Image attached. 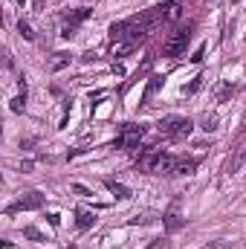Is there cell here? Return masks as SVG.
<instances>
[{"label":"cell","mask_w":246,"mask_h":249,"mask_svg":"<svg viewBox=\"0 0 246 249\" xmlns=\"http://www.w3.org/2000/svg\"><path fill=\"white\" fill-rule=\"evenodd\" d=\"M151 35V29L139 20V18H130V20H122V23H113L110 26V38L113 41H127V44H139L142 38H148Z\"/></svg>","instance_id":"6da1fadb"},{"label":"cell","mask_w":246,"mask_h":249,"mask_svg":"<svg viewBox=\"0 0 246 249\" xmlns=\"http://www.w3.org/2000/svg\"><path fill=\"white\" fill-rule=\"evenodd\" d=\"M191 38H194V23H185V26H180L177 32H171L168 35V41L162 44V55L165 58H180L185 53V47L191 44Z\"/></svg>","instance_id":"7a4b0ae2"},{"label":"cell","mask_w":246,"mask_h":249,"mask_svg":"<svg viewBox=\"0 0 246 249\" xmlns=\"http://www.w3.org/2000/svg\"><path fill=\"white\" fill-rule=\"evenodd\" d=\"M145 124H136V122H124L122 130H119V136L113 139V148H122V151H136L139 148V142H142V136H145Z\"/></svg>","instance_id":"3957f363"},{"label":"cell","mask_w":246,"mask_h":249,"mask_svg":"<svg viewBox=\"0 0 246 249\" xmlns=\"http://www.w3.org/2000/svg\"><path fill=\"white\" fill-rule=\"evenodd\" d=\"M157 130L162 136H171V139H185L191 130H194V122L185 119V116H165L157 122Z\"/></svg>","instance_id":"277c9868"},{"label":"cell","mask_w":246,"mask_h":249,"mask_svg":"<svg viewBox=\"0 0 246 249\" xmlns=\"http://www.w3.org/2000/svg\"><path fill=\"white\" fill-rule=\"evenodd\" d=\"M159 154H162L159 145H145V148H139V154H136V171H142V174H154V165H157Z\"/></svg>","instance_id":"5b68a950"},{"label":"cell","mask_w":246,"mask_h":249,"mask_svg":"<svg viewBox=\"0 0 246 249\" xmlns=\"http://www.w3.org/2000/svg\"><path fill=\"white\" fill-rule=\"evenodd\" d=\"M244 160H246V130L241 133V139L235 142V151H232V157H229V162H226V171L235 174V171L244 165Z\"/></svg>","instance_id":"8992f818"},{"label":"cell","mask_w":246,"mask_h":249,"mask_svg":"<svg viewBox=\"0 0 246 249\" xmlns=\"http://www.w3.org/2000/svg\"><path fill=\"white\" fill-rule=\"evenodd\" d=\"M44 206V194L41 191H26L9 212H18V209H23V212H32V209H41Z\"/></svg>","instance_id":"52a82bcc"},{"label":"cell","mask_w":246,"mask_h":249,"mask_svg":"<svg viewBox=\"0 0 246 249\" xmlns=\"http://www.w3.org/2000/svg\"><path fill=\"white\" fill-rule=\"evenodd\" d=\"M162 223H165V229H168V232H177V229H183L185 220L180 217V203H177V200H174V203L168 206V212L162 214Z\"/></svg>","instance_id":"ba28073f"},{"label":"cell","mask_w":246,"mask_h":249,"mask_svg":"<svg viewBox=\"0 0 246 249\" xmlns=\"http://www.w3.org/2000/svg\"><path fill=\"white\" fill-rule=\"evenodd\" d=\"M90 15H93V9H87V6H81V9H70V12H64V26L78 29V23H84Z\"/></svg>","instance_id":"9c48e42d"},{"label":"cell","mask_w":246,"mask_h":249,"mask_svg":"<svg viewBox=\"0 0 246 249\" xmlns=\"http://www.w3.org/2000/svg\"><path fill=\"white\" fill-rule=\"evenodd\" d=\"M177 171V157L174 154H159V160H157V165H154V174H165V177H171Z\"/></svg>","instance_id":"30bf717a"},{"label":"cell","mask_w":246,"mask_h":249,"mask_svg":"<svg viewBox=\"0 0 246 249\" xmlns=\"http://www.w3.org/2000/svg\"><path fill=\"white\" fill-rule=\"evenodd\" d=\"M105 186H107V191H110V194H113L116 200H130V194H133V191H130L127 186L116 183V180H105Z\"/></svg>","instance_id":"8fae6325"},{"label":"cell","mask_w":246,"mask_h":249,"mask_svg":"<svg viewBox=\"0 0 246 249\" xmlns=\"http://www.w3.org/2000/svg\"><path fill=\"white\" fill-rule=\"evenodd\" d=\"M159 87H162V75H157V72H154V75L148 78V87H145V96H142V105H148V102H151V99L157 96V90H159Z\"/></svg>","instance_id":"7c38bea8"},{"label":"cell","mask_w":246,"mask_h":249,"mask_svg":"<svg viewBox=\"0 0 246 249\" xmlns=\"http://www.w3.org/2000/svg\"><path fill=\"white\" fill-rule=\"evenodd\" d=\"M162 12H165V23H174V20H180L183 6H180V0H168V3L162 6Z\"/></svg>","instance_id":"4fadbf2b"},{"label":"cell","mask_w":246,"mask_h":249,"mask_svg":"<svg viewBox=\"0 0 246 249\" xmlns=\"http://www.w3.org/2000/svg\"><path fill=\"white\" fill-rule=\"evenodd\" d=\"M93 223H96V214L93 212H87V209H78L75 212V226L78 229H90Z\"/></svg>","instance_id":"5bb4252c"},{"label":"cell","mask_w":246,"mask_h":249,"mask_svg":"<svg viewBox=\"0 0 246 249\" xmlns=\"http://www.w3.org/2000/svg\"><path fill=\"white\" fill-rule=\"evenodd\" d=\"M194 168H197V160L194 157H177V171L174 174H194Z\"/></svg>","instance_id":"9a60e30c"},{"label":"cell","mask_w":246,"mask_h":249,"mask_svg":"<svg viewBox=\"0 0 246 249\" xmlns=\"http://www.w3.org/2000/svg\"><path fill=\"white\" fill-rule=\"evenodd\" d=\"M130 50H133V44H127V41H113V44H110V55H113V58H122Z\"/></svg>","instance_id":"2e32d148"},{"label":"cell","mask_w":246,"mask_h":249,"mask_svg":"<svg viewBox=\"0 0 246 249\" xmlns=\"http://www.w3.org/2000/svg\"><path fill=\"white\" fill-rule=\"evenodd\" d=\"M67 64H70V55H67V53H55L53 61H50V67H53V72H58V70L67 67Z\"/></svg>","instance_id":"e0dca14e"},{"label":"cell","mask_w":246,"mask_h":249,"mask_svg":"<svg viewBox=\"0 0 246 249\" xmlns=\"http://www.w3.org/2000/svg\"><path fill=\"white\" fill-rule=\"evenodd\" d=\"M200 127H203V130H209V133H211V130H217V116H214V113H206V116L200 119Z\"/></svg>","instance_id":"ac0fdd59"},{"label":"cell","mask_w":246,"mask_h":249,"mask_svg":"<svg viewBox=\"0 0 246 249\" xmlns=\"http://www.w3.org/2000/svg\"><path fill=\"white\" fill-rule=\"evenodd\" d=\"M18 32H20V38H26V41H35V32H32V26H29L26 20H20V23H18Z\"/></svg>","instance_id":"d6986e66"},{"label":"cell","mask_w":246,"mask_h":249,"mask_svg":"<svg viewBox=\"0 0 246 249\" xmlns=\"http://www.w3.org/2000/svg\"><path fill=\"white\" fill-rule=\"evenodd\" d=\"M12 110H15V113H23V110H26V93H20L18 99H12Z\"/></svg>","instance_id":"ffe728a7"},{"label":"cell","mask_w":246,"mask_h":249,"mask_svg":"<svg viewBox=\"0 0 246 249\" xmlns=\"http://www.w3.org/2000/svg\"><path fill=\"white\" fill-rule=\"evenodd\" d=\"M23 238H29V241H44V235H41L35 226H23Z\"/></svg>","instance_id":"44dd1931"},{"label":"cell","mask_w":246,"mask_h":249,"mask_svg":"<svg viewBox=\"0 0 246 249\" xmlns=\"http://www.w3.org/2000/svg\"><path fill=\"white\" fill-rule=\"evenodd\" d=\"M229 93H232V87L223 81V84L217 87V93H214V96H217V102H226V99H229Z\"/></svg>","instance_id":"7402d4cb"},{"label":"cell","mask_w":246,"mask_h":249,"mask_svg":"<svg viewBox=\"0 0 246 249\" xmlns=\"http://www.w3.org/2000/svg\"><path fill=\"white\" fill-rule=\"evenodd\" d=\"M154 220H157L154 214H142V217L136 214V217H130V223H133V226H139V223H154Z\"/></svg>","instance_id":"603a6c76"},{"label":"cell","mask_w":246,"mask_h":249,"mask_svg":"<svg viewBox=\"0 0 246 249\" xmlns=\"http://www.w3.org/2000/svg\"><path fill=\"white\" fill-rule=\"evenodd\" d=\"M203 78H206V75H197V78L185 87V93H197V90H200V84H203Z\"/></svg>","instance_id":"cb8c5ba5"},{"label":"cell","mask_w":246,"mask_h":249,"mask_svg":"<svg viewBox=\"0 0 246 249\" xmlns=\"http://www.w3.org/2000/svg\"><path fill=\"white\" fill-rule=\"evenodd\" d=\"M72 191H75L78 197H90V188H84L81 183H72Z\"/></svg>","instance_id":"d4e9b609"},{"label":"cell","mask_w":246,"mask_h":249,"mask_svg":"<svg viewBox=\"0 0 246 249\" xmlns=\"http://www.w3.org/2000/svg\"><path fill=\"white\" fill-rule=\"evenodd\" d=\"M203 55H206V47H200V50H197V53L191 55V61H194V64H200V61H203Z\"/></svg>","instance_id":"484cf974"},{"label":"cell","mask_w":246,"mask_h":249,"mask_svg":"<svg viewBox=\"0 0 246 249\" xmlns=\"http://www.w3.org/2000/svg\"><path fill=\"white\" fill-rule=\"evenodd\" d=\"M113 75H116V78H122V75H124V67H122L119 61L113 64Z\"/></svg>","instance_id":"4316f807"},{"label":"cell","mask_w":246,"mask_h":249,"mask_svg":"<svg viewBox=\"0 0 246 249\" xmlns=\"http://www.w3.org/2000/svg\"><path fill=\"white\" fill-rule=\"evenodd\" d=\"M47 220H50V223H53V226H58V223H61V217H58V214H55V212H50V214H47Z\"/></svg>","instance_id":"83f0119b"},{"label":"cell","mask_w":246,"mask_h":249,"mask_svg":"<svg viewBox=\"0 0 246 249\" xmlns=\"http://www.w3.org/2000/svg\"><path fill=\"white\" fill-rule=\"evenodd\" d=\"M18 3H20V6H23V3H26V0H18Z\"/></svg>","instance_id":"f1b7e54d"},{"label":"cell","mask_w":246,"mask_h":249,"mask_svg":"<svg viewBox=\"0 0 246 249\" xmlns=\"http://www.w3.org/2000/svg\"><path fill=\"white\" fill-rule=\"evenodd\" d=\"M70 249H75V247H70Z\"/></svg>","instance_id":"f546056e"},{"label":"cell","mask_w":246,"mask_h":249,"mask_svg":"<svg viewBox=\"0 0 246 249\" xmlns=\"http://www.w3.org/2000/svg\"><path fill=\"white\" fill-rule=\"evenodd\" d=\"M235 3H238V0H235Z\"/></svg>","instance_id":"4dcf8cb0"}]
</instances>
